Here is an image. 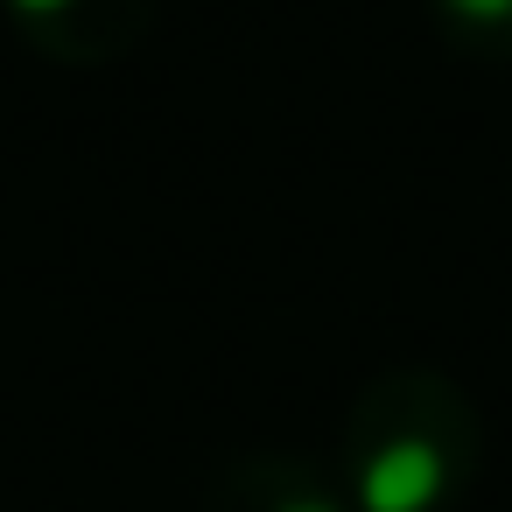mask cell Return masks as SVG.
<instances>
[{
    "mask_svg": "<svg viewBox=\"0 0 512 512\" xmlns=\"http://www.w3.org/2000/svg\"><path fill=\"white\" fill-rule=\"evenodd\" d=\"M442 491V456L428 442H393L365 463V512H428Z\"/></svg>",
    "mask_w": 512,
    "mask_h": 512,
    "instance_id": "1",
    "label": "cell"
},
{
    "mask_svg": "<svg viewBox=\"0 0 512 512\" xmlns=\"http://www.w3.org/2000/svg\"><path fill=\"white\" fill-rule=\"evenodd\" d=\"M449 8L470 22H498V15H512V0H449Z\"/></svg>",
    "mask_w": 512,
    "mask_h": 512,
    "instance_id": "2",
    "label": "cell"
},
{
    "mask_svg": "<svg viewBox=\"0 0 512 512\" xmlns=\"http://www.w3.org/2000/svg\"><path fill=\"white\" fill-rule=\"evenodd\" d=\"M15 8H29V15H50V8H64V0H15Z\"/></svg>",
    "mask_w": 512,
    "mask_h": 512,
    "instance_id": "3",
    "label": "cell"
},
{
    "mask_svg": "<svg viewBox=\"0 0 512 512\" xmlns=\"http://www.w3.org/2000/svg\"><path fill=\"white\" fill-rule=\"evenodd\" d=\"M288 512H330V505H288Z\"/></svg>",
    "mask_w": 512,
    "mask_h": 512,
    "instance_id": "4",
    "label": "cell"
}]
</instances>
